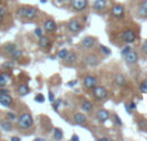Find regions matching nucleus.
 Wrapping results in <instances>:
<instances>
[{
	"label": "nucleus",
	"mask_w": 147,
	"mask_h": 141,
	"mask_svg": "<svg viewBox=\"0 0 147 141\" xmlns=\"http://www.w3.org/2000/svg\"><path fill=\"white\" fill-rule=\"evenodd\" d=\"M39 10L36 7H31V5H23V7H20L17 10V14L20 17L25 18V19H34L36 18Z\"/></svg>",
	"instance_id": "f257e3e1"
},
{
	"label": "nucleus",
	"mask_w": 147,
	"mask_h": 141,
	"mask_svg": "<svg viewBox=\"0 0 147 141\" xmlns=\"http://www.w3.org/2000/svg\"><path fill=\"white\" fill-rule=\"evenodd\" d=\"M17 124H18V127H21V128L28 130L30 127H32V124H34L32 116H31L30 113H22L20 116V118L17 119Z\"/></svg>",
	"instance_id": "f03ea898"
},
{
	"label": "nucleus",
	"mask_w": 147,
	"mask_h": 141,
	"mask_svg": "<svg viewBox=\"0 0 147 141\" xmlns=\"http://www.w3.org/2000/svg\"><path fill=\"white\" fill-rule=\"evenodd\" d=\"M92 95H93V98L96 99V100L105 101L107 98H109V91H107V88L103 87V86L97 85L96 87L92 88Z\"/></svg>",
	"instance_id": "7ed1b4c3"
},
{
	"label": "nucleus",
	"mask_w": 147,
	"mask_h": 141,
	"mask_svg": "<svg viewBox=\"0 0 147 141\" xmlns=\"http://www.w3.org/2000/svg\"><path fill=\"white\" fill-rule=\"evenodd\" d=\"M83 28H84V25L79 19H76V18L69 21V23H67V30H69V32L72 33V35L80 33L81 31H83Z\"/></svg>",
	"instance_id": "20e7f679"
},
{
	"label": "nucleus",
	"mask_w": 147,
	"mask_h": 141,
	"mask_svg": "<svg viewBox=\"0 0 147 141\" xmlns=\"http://www.w3.org/2000/svg\"><path fill=\"white\" fill-rule=\"evenodd\" d=\"M121 40L125 44H133L137 41V33L133 28H125L121 32Z\"/></svg>",
	"instance_id": "39448f33"
},
{
	"label": "nucleus",
	"mask_w": 147,
	"mask_h": 141,
	"mask_svg": "<svg viewBox=\"0 0 147 141\" xmlns=\"http://www.w3.org/2000/svg\"><path fill=\"white\" fill-rule=\"evenodd\" d=\"M97 85H98V78H97L96 76L88 74L83 78V86H84V88H86V90H92V88L96 87Z\"/></svg>",
	"instance_id": "423d86ee"
},
{
	"label": "nucleus",
	"mask_w": 147,
	"mask_h": 141,
	"mask_svg": "<svg viewBox=\"0 0 147 141\" xmlns=\"http://www.w3.org/2000/svg\"><path fill=\"white\" fill-rule=\"evenodd\" d=\"M84 61H85V64L89 67H97L99 63H101V59H99V57L97 55L96 53H89L85 55V58H84Z\"/></svg>",
	"instance_id": "0eeeda50"
},
{
	"label": "nucleus",
	"mask_w": 147,
	"mask_h": 141,
	"mask_svg": "<svg viewBox=\"0 0 147 141\" xmlns=\"http://www.w3.org/2000/svg\"><path fill=\"white\" fill-rule=\"evenodd\" d=\"M74 12H84L88 8V0H70Z\"/></svg>",
	"instance_id": "6e6552de"
},
{
	"label": "nucleus",
	"mask_w": 147,
	"mask_h": 141,
	"mask_svg": "<svg viewBox=\"0 0 147 141\" xmlns=\"http://www.w3.org/2000/svg\"><path fill=\"white\" fill-rule=\"evenodd\" d=\"M110 117H111V112H110L109 109H105V108L99 109L96 114V119L99 122V123H105V122H107L110 119Z\"/></svg>",
	"instance_id": "1a4fd4ad"
},
{
	"label": "nucleus",
	"mask_w": 147,
	"mask_h": 141,
	"mask_svg": "<svg viewBox=\"0 0 147 141\" xmlns=\"http://www.w3.org/2000/svg\"><path fill=\"white\" fill-rule=\"evenodd\" d=\"M138 59H140L138 53L134 50H130L127 55H124V61H125V63H127V66H134V64H137Z\"/></svg>",
	"instance_id": "9d476101"
},
{
	"label": "nucleus",
	"mask_w": 147,
	"mask_h": 141,
	"mask_svg": "<svg viewBox=\"0 0 147 141\" xmlns=\"http://www.w3.org/2000/svg\"><path fill=\"white\" fill-rule=\"evenodd\" d=\"M124 14H125L124 5H121V4L112 5V8H111V15L114 18H117V19H120V18L124 17Z\"/></svg>",
	"instance_id": "9b49d317"
},
{
	"label": "nucleus",
	"mask_w": 147,
	"mask_h": 141,
	"mask_svg": "<svg viewBox=\"0 0 147 141\" xmlns=\"http://www.w3.org/2000/svg\"><path fill=\"white\" fill-rule=\"evenodd\" d=\"M137 15L142 19H147V0H142L137 7Z\"/></svg>",
	"instance_id": "f8f14e48"
},
{
	"label": "nucleus",
	"mask_w": 147,
	"mask_h": 141,
	"mask_svg": "<svg viewBox=\"0 0 147 141\" xmlns=\"http://www.w3.org/2000/svg\"><path fill=\"white\" fill-rule=\"evenodd\" d=\"M107 7H109L107 0H94L93 4H92V8L96 12H103V10L107 9Z\"/></svg>",
	"instance_id": "ddd939ff"
},
{
	"label": "nucleus",
	"mask_w": 147,
	"mask_h": 141,
	"mask_svg": "<svg viewBox=\"0 0 147 141\" xmlns=\"http://www.w3.org/2000/svg\"><path fill=\"white\" fill-rule=\"evenodd\" d=\"M80 45H81V48H84V49H92L96 45V37H94V36H85V37L81 40Z\"/></svg>",
	"instance_id": "4468645a"
},
{
	"label": "nucleus",
	"mask_w": 147,
	"mask_h": 141,
	"mask_svg": "<svg viewBox=\"0 0 147 141\" xmlns=\"http://www.w3.org/2000/svg\"><path fill=\"white\" fill-rule=\"evenodd\" d=\"M78 62V54L75 51H69V54L66 55V58L63 59V64L67 67H71Z\"/></svg>",
	"instance_id": "2eb2a0df"
},
{
	"label": "nucleus",
	"mask_w": 147,
	"mask_h": 141,
	"mask_svg": "<svg viewBox=\"0 0 147 141\" xmlns=\"http://www.w3.org/2000/svg\"><path fill=\"white\" fill-rule=\"evenodd\" d=\"M43 28H44V31L45 32H49V33H53V32H56L57 31V25H56V22H54L53 19H47L45 22H44V26H43Z\"/></svg>",
	"instance_id": "dca6fc26"
},
{
	"label": "nucleus",
	"mask_w": 147,
	"mask_h": 141,
	"mask_svg": "<svg viewBox=\"0 0 147 141\" xmlns=\"http://www.w3.org/2000/svg\"><path fill=\"white\" fill-rule=\"evenodd\" d=\"M80 108H81V110L85 112V113H92V112L94 110L93 103H92L90 100H88V99H83V100H81Z\"/></svg>",
	"instance_id": "f3484780"
},
{
	"label": "nucleus",
	"mask_w": 147,
	"mask_h": 141,
	"mask_svg": "<svg viewBox=\"0 0 147 141\" xmlns=\"http://www.w3.org/2000/svg\"><path fill=\"white\" fill-rule=\"evenodd\" d=\"M39 39V41H38V44H39V46H40L41 49H44V50H48L49 48H51V45H52V41H51V39L48 37V36H40V37H38Z\"/></svg>",
	"instance_id": "a211bd4d"
},
{
	"label": "nucleus",
	"mask_w": 147,
	"mask_h": 141,
	"mask_svg": "<svg viewBox=\"0 0 147 141\" xmlns=\"http://www.w3.org/2000/svg\"><path fill=\"white\" fill-rule=\"evenodd\" d=\"M86 123V116L84 113H75L74 114V124L84 126Z\"/></svg>",
	"instance_id": "6ab92c4d"
},
{
	"label": "nucleus",
	"mask_w": 147,
	"mask_h": 141,
	"mask_svg": "<svg viewBox=\"0 0 147 141\" xmlns=\"http://www.w3.org/2000/svg\"><path fill=\"white\" fill-rule=\"evenodd\" d=\"M0 104H1L3 106H12L13 104V98L9 95V94H3V95H0Z\"/></svg>",
	"instance_id": "aec40b11"
},
{
	"label": "nucleus",
	"mask_w": 147,
	"mask_h": 141,
	"mask_svg": "<svg viewBox=\"0 0 147 141\" xmlns=\"http://www.w3.org/2000/svg\"><path fill=\"white\" fill-rule=\"evenodd\" d=\"M114 82H115V85H117V86H125L128 83V80L123 73H116V74L114 76Z\"/></svg>",
	"instance_id": "412c9836"
},
{
	"label": "nucleus",
	"mask_w": 147,
	"mask_h": 141,
	"mask_svg": "<svg viewBox=\"0 0 147 141\" xmlns=\"http://www.w3.org/2000/svg\"><path fill=\"white\" fill-rule=\"evenodd\" d=\"M0 127H1V130L4 132H9V131H12V128H13V126H12V121H9V119H1L0 121Z\"/></svg>",
	"instance_id": "4be33fe9"
},
{
	"label": "nucleus",
	"mask_w": 147,
	"mask_h": 141,
	"mask_svg": "<svg viewBox=\"0 0 147 141\" xmlns=\"http://www.w3.org/2000/svg\"><path fill=\"white\" fill-rule=\"evenodd\" d=\"M28 92H30V87L27 85H25V83H22V85H20L17 87V94L20 96H26Z\"/></svg>",
	"instance_id": "5701e85b"
},
{
	"label": "nucleus",
	"mask_w": 147,
	"mask_h": 141,
	"mask_svg": "<svg viewBox=\"0 0 147 141\" xmlns=\"http://www.w3.org/2000/svg\"><path fill=\"white\" fill-rule=\"evenodd\" d=\"M9 82H10V74H8V73H0V87H4Z\"/></svg>",
	"instance_id": "b1692460"
},
{
	"label": "nucleus",
	"mask_w": 147,
	"mask_h": 141,
	"mask_svg": "<svg viewBox=\"0 0 147 141\" xmlns=\"http://www.w3.org/2000/svg\"><path fill=\"white\" fill-rule=\"evenodd\" d=\"M53 139L54 140H62L63 139V132L61 128H54L53 130Z\"/></svg>",
	"instance_id": "393cba45"
},
{
	"label": "nucleus",
	"mask_w": 147,
	"mask_h": 141,
	"mask_svg": "<svg viewBox=\"0 0 147 141\" xmlns=\"http://www.w3.org/2000/svg\"><path fill=\"white\" fill-rule=\"evenodd\" d=\"M136 108H137V105H136L134 101H129V103L125 104V109H127V113L132 114L133 110H136Z\"/></svg>",
	"instance_id": "a878e982"
},
{
	"label": "nucleus",
	"mask_w": 147,
	"mask_h": 141,
	"mask_svg": "<svg viewBox=\"0 0 147 141\" xmlns=\"http://www.w3.org/2000/svg\"><path fill=\"white\" fill-rule=\"evenodd\" d=\"M22 50H20V49H16V50L14 51H12V53H10L9 54V55L10 57H12V59H14V61H16V59H20L21 58V57H22Z\"/></svg>",
	"instance_id": "bb28decb"
},
{
	"label": "nucleus",
	"mask_w": 147,
	"mask_h": 141,
	"mask_svg": "<svg viewBox=\"0 0 147 141\" xmlns=\"http://www.w3.org/2000/svg\"><path fill=\"white\" fill-rule=\"evenodd\" d=\"M16 49H17V46H16L14 44H12V43H10V44H7V45L4 46V51H5V53H8V54H10L12 51H14Z\"/></svg>",
	"instance_id": "cd10ccee"
},
{
	"label": "nucleus",
	"mask_w": 147,
	"mask_h": 141,
	"mask_svg": "<svg viewBox=\"0 0 147 141\" xmlns=\"http://www.w3.org/2000/svg\"><path fill=\"white\" fill-rule=\"evenodd\" d=\"M67 54H69V50H67V49H61V50H58V53H57V58L63 61V59L66 58Z\"/></svg>",
	"instance_id": "c85d7f7f"
},
{
	"label": "nucleus",
	"mask_w": 147,
	"mask_h": 141,
	"mask_svg": "<svg viewBox=\"0 0 147 141\" xmlns=\"http://www.w3.org/2000/svg\"><path fill=\"white\" fill-rule=\"evenodd\" d=\"M137 126L140 127V128H146L147 127V119L145 118H141L137 121Z\"/></svg>",
	"instance_id": "c756f323"
},
{
	"label": "nucleus",
	"mask_w": 147,
	"mask_h": 141,
	"mask_svg": "<svg viewBox=\"0 0 147 141\" xmlns=\"http://www.w3.org/2000/svg\"><path fill=\"white\" fill-rule=\"evenodd\" d=\"M132 50V46H130V44H127V45L124 46V48L121 49V55L124 57V55H127L128 53H129V51Z\"/></svg>",
	"instance_id": "7c9ffc66"
},
{
	"label": "nucleus",
	"mask_w": 147,
	"mask_h": 141,
	"mask_svg": "<svg viewBox=\"0 0 147 141\" xmlns=\"http://www.w3.org/2000/svg\"><path fill=\"white\" fill-rule=\"evenodd\" d=\"M99 50H101L105 55H110V54H111V50H110L107 46H105V45H99Z\"/></svg>",
	"instance_id": "2f4dec72"
},
{
	"label": "nucleus",
	"mask_w": 147,
	"mask_h": 141,
	"mask_svg": "<svg viewBox=\"0 0 147 141\" xmlns=\"http://www.w3.org/2000/svg\"><path fill=\"white\" fill-rule=\"evenodd\" d=\"M111 117L114 118V122L116 124H119V126H123V122H121V119H120V117L117 116L116 113H114V114H111Z\"/></svg>",
	"instance_id": "473e14b6"
},
{
	"label": "nucleus",
	"mask_w": 147,
	"mask_h": 141,
	"mask_svg": "<svg viewBox=\"0 0 147 141\" xmlns=\"http://www.w3.org/2000/svg\"><path fill=\"white\" fill-rule=\"evenodd\" d=\"M140 90H141V92L147 94V80H145V81H143V82L140 85Z\"/></svg>",
	"instance_id": "72a5a7b5"
},
{
	"label": "nucleus",
	"mask_w": 147,
	"mask_h": 141,
	"mask_svg": "<svg viewBox=\"0 0 147 141\" xmlns=\"http://www.w3.org/2000/svg\"><path fill=\"white\" fill-rule=\"evenodd\" d=\"M44 100H45V98H44L43 94H36V96H35L36 103H44Z\"/></svg>",
	"instance_id": "f704fd0d"
},
{
	"label": "nucleus",
	"mask_w": 147,
	"mask_h": 141,
	"mask_svg": "<svg viewBox=\"0 0 147 141\" xmlns=\"http://www.w3.org/2000/svg\"><path fill=\"white\" fill-rule=\"evenodd\" d=\"M52 104H53V109H54V110H58L59 105L62 104V100H61V99H57V100H54Z\"/></svg>",
	"instance_id": "c9c22d12"
},
{
	"label": "nucleus",
	"mask_w": 147,
	"mask_h": 141,
	"mask_svg": "<svg viewBox=\"0 0 147 141\" xmlns=\"http://www.w3.org/2000/svg\"><path fill=\"white\" fill-rule=\"evenodd\" d=\"M7 118L9 119V121H17V117H16V114L12 113V112H8V113H7Z\"/></svg>",
	"instance_id": "e433bc0d"
},
{
	"label": "nucleus",
	"mask_w": 147,
	"mask_h": 141,
	"mask_svg": "<svg viewBox=\"0 0 147 141\" xmlns=\"http://www.w3.org/2000/svg\"><path fill=\"white\" fill-rule=\"evenodd\" d=\"M34 33H35L38 37H40V36H43V28H40V27H36L35 28V31H34Z\"/></svg>",
	"instance_id": "4c0bfd02"
},
{
	"label": "nucleus",
	"mask_w": 147,
	"mask_h": 141,
	"mask_svg": "<svg viewBox=\"0 0 147 141\" xmlns=\"http://www.w3.org/2000/svg\"><path fill=\"white\" fill-rule=\"evenodd\" d=\"M141 51H142L145 55H147V40L143 43V45H142V48H141Z\"/></svg>",
	"instance_id": "58836bf2"
},
{
	"label": "nucleus",
	"mask_w": 147,
	"mask_h": 141,
	"mask_svg": "<svg viewBox=\"0 0 147 141\" xmlns=\"http://www.w3.org/2000/svg\"><path fill=\"white\" fill-rule=\"evenodd\" d=\"M48 98H49V101H51V103H53V101L56 100V99H54V94H53V91H51V90H49Z\"/></svg>",
	"instance_id": "ea45409f"
},
{
	"label": "nucleus",
	"mask_w": 147,
	"mask_h": 141,
	"mask_svg": "<svg viewBox=\"0 0 147 141\" xmlns=\"http://www.w3.org/2000/svg\"><path fill=\"white\" fill-rule=\"evenodd\" d=\"M8 67H9V68H12V67H13V63H12V62H7V63H4V64L1 66V68H8Z\"/></svg>",
	"instance_id": "a19ab883"
},
{
	"label": "nucleus",
	"mask_w": 147,
	"mask_h": 141,
	"mask_svg": "<svg viewBox=\"0 0 147 141\" xmlns=\"http://www.w3.org/2000/svg\"><path fill=\"white\" fill-rule=\"evenodd\" d=\"M4 14H5V8H0V22L3 21V17H4Z\"/></svg>",
	"instance_id": "79ce46f5"
},
{
	"label": "nucleus",
	"mask_w": 147,
	"mask_h": 141,
	"mask_svg": "<svg viewBox=\"0 0 147 141\" xmlns=\"http://www.w3.org/2000/svg\"><path fill=\"white\" fill-rule=\"evenodd\" d=\"M3 94H9V91L5 87H0V95H3Z\"/></svg>",
	"instance_id": "37998d69"
},
{
	"label": "nucleus",
	"mask_w": 147,
	"mask_h": 141,
	"mask_svg": "<svg viewBox=\"0 0 147 141\" xmlns=\"http://www.w3.org/2000/svg\"><path fill=\"white\" fill-rule=\"evenodd\" d=\"M76 83H78V81H76V80H74V81H71V82H69V83H67V86H70V87H71V86H75Z\"/></svg>",
	"instance_id": "c03bdc74"
},
{
	"label": "nucleus",
	"mask_w": 147,
	"mask_h": 141,
	"mask_svg": "<svg viewBox=\"0 0 147 141\" xmlns=\"http://www.w3.org/2000/svg\"><path fill=\"white\" fill-rule=\"evenodd\" d=\"M10 140H12V141H20L21 139H20V137H16V136H13V137H10Z\"/></svg>",
	"instance_id": "a18cd8bd"
},
{
	"label": "nucleus",
	"mask_w": 147,
	"mask_h": 141,
	"mask_svg": "<svg viewBox=\"0 0 147 141\" xmlns=\"http://www.w3.org/2000/svg\"><path fill=\"white\" fill-rule=\"evenodd\" d=\"M67 1H70V0H58L59 4H65V3H67Z\"/></svg>",
	"instance_id": "49530a36"
},
{
	"label": "nucleus",
	"mask_w": 147,
	"mask_h": 141,
	"mask_svg": "<svg viewBox=\"0 0 147 141\" xmlns=\"http://www.w3.org/2000/svg\"><path fill=\"white\" fill-rule=\"evenodd\" d=\"M71 139H72V140H76V141H78V140H79V136H76V135H74V136L71 137Z\"/></svg>",
	"instance_id": "de8ad7c7"
},
{
	"label": "nucleus",
	"mask_w": 147,
	"mask_h": 141,
	"mask_svg": "<svg viewBox=\"0 0 147 141\" xmlns=\"http://www.w3.org/2000/svg\"><path fill=\"white\" fill-rule=\"evenodd\" d=\"M47 1V0H41V3H45Z\"/></svg>",
	"instance_id": "09e8293b"
}]
</instances>
